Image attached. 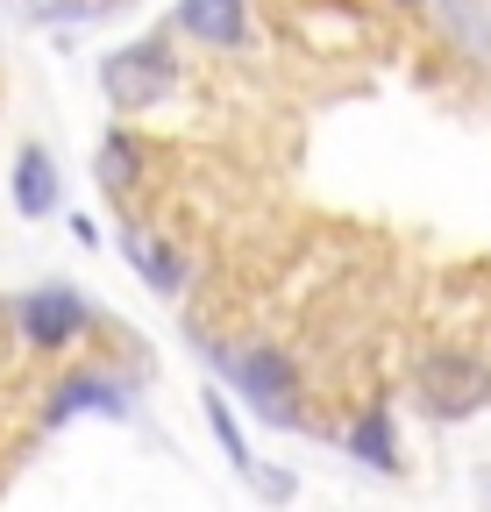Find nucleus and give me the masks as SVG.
I'll return each instance as SVG.
<instances>
[{
  "instance_id": "11",
  "label": "nucleus",
  "mask_w": 491,
  "mask_h": 512,
  "mask_svg": "<svg viewBox=\"0 0 491 512\" xmlns=\"http://www.w3.org/2000/svg\"><path fill=\"white\" fill-rule=\"evenodd\" d=\"M207 427H214V441H221V456L250 477V484H264V470H257V456H250V434H242V420H235V399L207 392Z\"/></svg>"
},
{
  "instance_id": "7",
  "label": "nucleus",
  "mask_w": 491,
  "mask_h": 512,
  "mask_svg": "<svg viewBox=\"0 0 491 512\" xmlns=\"http://www.w3.org/2000/svg\"><path fill=\"white\" fill-rule=\"evenodd\" d=\"M178 29L193 43H207V50H235L250 36V8H242V0H178Z\"/></svg>"
},
{
  "instance_id": "12",
  "label": "nucleus",
  "mask_w": 491,
  "mask_h": 512,
  "mask_svg": "<svg viewBox=\"0 0 491 512\" xmlns=\"http://www.w3.org/2000/svg\"><path fill=\"white\" fill-rule=\"evenodd\" d=\"M399 8H420V0H399Z\"/></svg>"
},
{
  "instance_id": "5",
  "label": "nucleus",
  "mask_w": 491,
  "mask_h": 512,
  "mask_svg": "<svg viewBox=\"0 0 491 512\" xmlns=\"http://www.w3.org/2000/svg\"><path fill=\"white\" fill-rule=\"evenodd\" d=\"M79 413H107V420H121V413H129V377H114V370H72V377H57L43 420H50V427H65V420H79Z\"/></svg>"
},
{
  "instance_id": "1",
  "label": "nucleus",
  "mask_w": 491,
  "mask_h": 512,
  "mask_svg": "<svg viewBox=\"0 0 491 512\" xmlns=\"http://www.w3.org/2000/svg\"><path fill=\"white\" fill-rule=\"evenodd\" d=\"M214 363H221V377L235 384V399L250 406L257 420H271V427H299V370H292V356H285L278 342L221 349Z\"/></svg>"
},
{
  "instance_id": "3",
  "label": "nucleus",
  "mask_w": 491,
  "mask_h": 512,
  "mask_svg": "<svg viewBox=\"0 0 491 512\" xmlns=\"http://www.w3.org/2000/svg\"><path fill=\"white\" fill-rule=\"evenodd\" d=\"M171 79H178V64H171V43H164V36L121 43V50L100 64V93H107V107H121V114L157 107V100L171 93Z\"/></svg>"
},
{
  "instance_id": "6",
  "label": "nucleus",
  "mask_w": 491,
  "mask_h": 512,
  "mask_svg": "<svg viewBox=\"0 0 491 512\" xmlns=\"http://www.w3.org/2000/svg\"><path fill=\"white\" fill-rule=\"evenodd\" d=\"M121 256L136 264V278H143L150 292H186V256L164 242V228H150V221H121Z\"/></svg>"
},
{
  "instance_id": "4",
  "label": "nucleus",
  "mask_w": 491,
  "mask_h": 512,
  "mask_svg": "<svg viewBox=\"0 0 491 512\" xmlns=\"http://www.w3.org/2000/svg\"><path fill=\"white\" fill-rule=\"evenodd\" d=\"M15 335H22V349H36V356H57V349H72V342L93 335V306H86V292H72V285H36V292L15 299Z\"/></svg>"
},
{
  "instance_id": "2",
  "label": "nucleus",
  "mask_w": 491,
  "mask_h": 512,
  "mask_svg": "<svg viewBox=\"0 0 491 512\" xmlns=\"http://www.w3.org/2000/svg\"><path fill=\"white\" fill-rule=\"evenodd\" d=\"M413 399L435 420H470V413L491 406V370L470 349H427L413 363Z\"/></svg>"
},
{
  "instance_id": "9",
  "label": "nucleus",
  "mask_w": 491,
  "mask_h": 512,
  "mask_svg": "<svg viewBox=\"0 0 491 512\" xmlns=\"http://www.w3.org/2000/svg\"><path fill=\"white\" fill-rule=\"evenodd\" d=\"M8 185H15V214H22V221H50L57 200H65V192H57V164H50L43 150H22L15 171H8Z\"/></svg>"
},
{
  "instance_id": "8",
  "label": "nucleus",
  "mask_w": 491,
  "mask_h": 512,
  "mask_svg": "<svg viewBox=\"0 0 491 512\" xmlns=\"http://www.w3.org/2000/svg\"><path fill=\"white\" fill-rule=\"evenodd\" d=\"M342 448H349L363 470H399V427H392V406H363V413L342 427Z\"/></svg>"
},
{
  "instance_id": "10",
  "label": "nucleus",
  "mask_w": 491,
  "mask_h": 512,
  "mask_svg": "<svg viewBox=\"0 0 491 512\" xmlns=\"http://www.w3.org/2000/svg\"><path fill=\"white\" fill-rule=\"evenodd\" d=\"M143 164H150L143 136H129V128H107V136H100V157H93V178H100L107 192H136Z\"/></svg>"
}]
</instances>
